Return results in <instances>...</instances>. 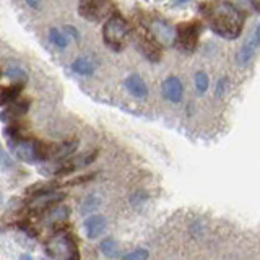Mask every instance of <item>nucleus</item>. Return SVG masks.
Here are the masks:
<instances>
[{
    "label": "nucleus",
    "mask_w": 260,
    "mask_h": 260,
    "mask_svg": "<svg viewBox=\"0 0 260 260\" xmlns=\"http://www.w3.org/2000/svg\"><path fill=\"white\" fill-rule=\"evenodd\" d=\"M202 13L210 28L226 39H236L244 26V15L233 4L224 0H215L202 5Z\"/></svg>",
    "instance_id": "nucleus-1"
},
{
    "label": "nucleus",
    "mask_w": 260,
    "mask_h": 260,
    "mask_svg": "<svg viewBox=\"0 0 260 260\" xmlns=\"http://www.w3.org/2000/svg\"><path fill=\"white\" fill-rule=\"evenodd\" d=\"M46 252L54 260H78V249L75 239L69 233H57L49 239Z\"/></svg>",
    "instance_id": "nucleus-2"
},
{
    "label": "nucleus",
    "mask_w": 260,
    "mask_h": 260,
    "mask_svg": "<svg viewBox=\"0 0 260 260\" xmlns=\"http://www.w3.org/2000/svg\"><path fill=\"white\" fill-rule=\"evenodd\" d=\"M10 148L21 161L29 162V165L47 159V145H44L43 142L32 140V138L20 137L18 140L10 143Z\"/></svg>",
    "instance_id": "nucleus-3"
},
{
    "label": "nucleus",
    "mask_w": 260,
    "mask_h": 260,
    "mask_svg": "<svg viewBox=\"0 0 260 260\" xmlns=\"http://www.w3.org/2000/svg\"><path fill=\"white\" fill-rule=\"evenodd\" d=\"M128 23L119 15H112L111 18L106 21L104 29H103V36L106 44H108L114 51H120L122 46H124V41L128 36Z\"/></svg>",
    "instance_id": "nucleus-4"
},
{
    "label": "nucleus",
    "mask_w": 260,
    "mask_h": 260,
    "mask_svg": "<svg viewBox=\"0 0 260 260\" xmlns=\"http://www.w3.org/2000/svg\"><path fill=\"white\" fill-rule=\"evenodd\" d=\"M200 23L199 21H185L179 24L176 29V41L184 51H193L197 47L200 36Z\"/></svg>",
    "instance_id": "nucleus-5"
},
{
    "label": "nucleus",
    "mask_w": 260,
    "mask_h": 260,
    "mask_svg": "<svg viewBox=\"0 0 260 260\" xmlns=\"http://www.w3.org/2000/svg\"><path fill=\"white\" fill-rule=\"evenodd\" d=\"M137 43L143 55L150 60H159L161 55V46L156 39L153 38L151 32L146 28H138L137 29Z\"/></svg>",
    "instance_id": "nucleus-6"
},
{
    "label": "nucleus",
    "mask_w": 260,
    "mask_h": 260,
    "mask_svg": "<svg viewBox=\"0 0 260 260\" xmlns=\"http://www.w3.org/2000/svg\"><path fill=\"white\" fill-rule=\"evenodd\" d=\"M80 13L88 20H101L111 13V0H81Z\"/></svg>",
    "instance_id": "nucleus-7"
},
{
    "label": "nucleus",
    "mask_w": 260,
    "mask_h": 260,
    "mask_svg": "<svg viewBox=\"0 0 260 260\" xmlns=\"http://www.w3.org/2000/svg\"><path fill=\"white\" fill-rule=\"evenodd\" d=\"M63 199V193H59L55 190H46V192H39L35 195V199L31 202V210L35 211H44L47 210L49 207L52 205V203H57Z\"/></svg>",
    "instance_id": "nucleus-8"
},
{
    "label": "nucleus",
    "mask_w": 260,
    "mask_h": 260,
    "mask_svg": "<svg viewBox=\"0 0 260 260\" xmlns=\"http://www.w3.org/2000/svg\"><path fill=\"white\" fill-rule=\"evenodd\" d=\"M150 32L159 44H171V43H174V39H176V31L171 28L168 23L161 20H154L151 23Z\"/></svg>",
    "instance_id": "nucleus-9"
},
{
    "label": "nucleus",
    "mask_w": 260,
    "mask_h": 260,
    "mask_svg": "<svg viewBox=\"0 0 260 260\" xmlns=\"http://www.w3.org/2000/svg\"><path fill=\"white\" fill-rule=\"evenodd\" d=\"M106 226H108V221L106 218L101 215H91L85 219V233L86 238L89 239H96L106 231Z\"/></svg>",
    "instance_id": "nucleus-10"
},
{
    "label": "nucleus",
    "mask_w": 260,
    "mask_h": 260,
    "mask_svg": "<svg viewBox=\"0 0 260 260\" xmlns=\"http://www.w3.org/2000/svg\"><path fill=\"white\" fill-rule=\"evenodd\" d=\"M29 108V101L28 100H23V101H13L8 104V108L0 114V119L4 122H8V124H12L16 119H20L23 114H26Z\"/></svg>",
    "instance_id": "nucleus-11"
},
{
    "label": "nucleus",
    "mask_w": 260,
    "mask_h": 260,
    "mask_svg": "<svg viewBox=\"0 0 260 260\" xmlns=\"http://www.w3.org/2000/svg\"><path fill=\"white\" fill-rule=\"evenodd\" d=\"M182 83L179 81V78L176 77H169L165 80L162 83V94H165L166 100H169L171 103H179L182 100Z\"/></svg>",
    "instance_id": "nucleus-12"
},
{
    "label": "nucleus",
    "mask_w": 260,
    "mask_h": 260,
    "mask_svg": "<svg viewBox=\"0 0 260 260\" xmlns=\"http://www.w3.org/2000/svg\"><path fill=\"white\" fill-rule=\"evenodd\" d=\"M258 46H260V24L257 26V29H255L254 35L250 36V39L247 41L246 44L242 46V49L239 51V55H238V60H239L241 63H246L247 60H250V59H252V55H254L255 51L258 49Z\"/></svg>",
    "instance_id": "nucleus-13"
},
{
    "label": "nucleus",
    "mask_w": 260,
    "mask_h": 260,
    "mask_svg": "<svg viewBox=\"0 0 260 260\" xmlns=\"http://www.w3.org/2000/svg\"><path fill=\"white\" fill-rule=\"evenodd\" d=\"M125 88L128 89V93L134 94L135 98H145L148 94V88H146L142 77H138V75H130L125 80Z\"/></svg>",
    "instance_id": "nucleus-14"
},
{
    "label": "nucleus",
    "mask_w": 260,
    "mask_h": 260,
    "mask_svg": "<svg viewBox=\"0 0 260 260\" xmlns=\"http://www.w3.org/2000/svg\"><path fill=\"white\" fill-rule=\"evenodd\" d=\"M21 89H23L21 83H15L12 86H0V108L13 103L20 96Z\"/></svg>",
    "instance_id": "nucleus-15"
},
{
    "label": "nucleus",
    "mask_w": 260,
    "mask_h": 260,
    "mask_svg": "<svg viewBox=\"0 0 260 260\" xmlns=\"http://www.w3.org/2000/svg\"><path fill=\"white\" fill-rule=\"evenodd\" d=\"M100 207H101V197H100V195L89 193L85 197L83 203H81L80 211H81V215H89V213H93V211H96Z\"/></svg>",
    "instance_id": "nucleus-16"
},
{
    "label": "nucleus",
    "mask_w": 260,
    "mask_h": 260,
    "mask_svg": "<svg viewBox=\"0 0 260 260\" xmlns=\"http://www.w3.org/2000/svg\"><path fill=\"white\" fill-rule=\"evenodd\" d=\"M72 69H73V72L80 73V75H91V73L94 72V65L91 60L86 59V57H80V59H77L75 62H73Z\"/></svg>",
    "instance_id": "nucleus-17"
},
{
    "label": "nucleus",
    "mask_w": 260,
    "mask_h": 260,
    "mask_svg": "<svg viewBox=\"0 0 260 260\" xmlns=\"http://www.w3.org/2000/svg\"><path fill=\"white\" fill-rule=\"evenodd\" d=\"M100 249L106 257H117L119 255V247L117 242L112 239H106L100 244Z\"/></svg>",
    "instance_id": "nucleus-18"
},
{
    "label": "nucleus",
    "mask_w": 260,
    "mask_h": 260,
    "mask_svg": "<svg viewBox=\"0 0 260 260\" xmlns=\"http://www.w3.org/2000/svg\"><path fill=\"white\" fill-rule=\"evenodd\" d=\"M67 216H69V210L62 205V207H57V208L49 211V216H47L46 221L51 223V224L52 223H59V221H62V219H65Z\"/></svg>",
    "instance_id": "nucleus-19"
},
{
    "label": "nucleus",
    "mask_w": 260,
    "mask_h": 260,
    "mask_svg": "<svg viewBox=\"0 0 260 260\" xmlns=\"http://www.w3.org/2000/svg\"><path fill=\"white\" fill-rule=\"evenodd\" d=\"M49 39H51L57 47H65L69 43L67 38H65V35H62V32L59 29H55V28H52L51 31H49Z\"/></svg>",
    "instance_id": "nucleus-20"
},
{
    "label": "nucleus",
    "mask_w": 260,
    "mask_h": 260,
    "mask_svg": "<svg viewBox=\"0 0 260 260\" xmlns=\"http://www.w3.org/2000/svg\"><path fill=\"white\" fill-rule=\"evenodd\" d=\"M195 86L200 93H205L207 88H208V75L203 72H199L197 75H195Z\"/></svg>",
    "instance_id": "nucleus-21"
},
{
    "label": "nucleus",
    "mask_w": 260,
    "mask_h": 260,
    "mask_svg": "<svg viewBox=\"0 0 260 260\" xmlns=\"http://www.w3.org/2000/svg\"><path fill=\"white\" fill-rule=\"evenodd\" d=\"M148 258V250L145 249H137L134 252H130V254L124 255V260H146Z\"/></svg>",
    "instance_id": "nucleus-22"
},
{
    "label": "nucleus",
    "mask_w": 260,
    "mask_h": 260,
    "mask_svg": "<svg viewBox=\"0 0 260 260\" xmlns=\"http://www.w3.org/2000/svg\"><path fill=\"white\" fill-rule=\"evenodd\" d=\"M7 77L12 78V80H16L18 83H21V80L26 78V75H24V72L21 69H8L7 70Z\"/></svg>",
    "instance_id": "nucleus-23"
},
{
    "label": "nucleus",
    "mask_w": 260,
    "mask_h": 260,
    "mask_svg": "<svg viewBox=\"0 0 260 260\" xmlns=\"http://www.w3.org/2000/svg\"><path fill=\"white\" fill-rule=\"evenodd\" d=\"M0 166H4V168H12L13 166L12 159L8 158V154L2 150V146H0Z\"/></svg>",
    "instance_id": "nucleus-24"
},
{
    "label": "nucleus",
    "mask_w": 260,
    "mask_h": 260,
    "mask_svg": "<svg viewBox=\"0 0 260 260\" xmlns=\"http://www.w3.org/2000/svg\"><path fill=\"white\" fill-rule=\"evenodd\" d=\"M65 32H67V35H70V36H73L75 39H78V31H77L75 28H72V26H65Z\"/></svg>",
    "instance_id": "nucleus-25"
},
{
    "label": "nucleus",
    "mask_w": 260,
    "mask_h": 260,
    "mask_svg": "<svg viewBox=\"0 0 260 260\" xmlns=\"http://www.w3.org/2000/svg\"><path fill=\"white\" fill-rule=\"evenodd\" d=\"M250 4H252V7H254L255 10L260 13V0H250Z\"/></svg>",
    "instance_id": "nucleus-26"
},
{
    "label": "nucleus",
    "mask_w": 260,
    "mask_h": 260,
    "mask_svg": "<svg viewBox=\"0 0 260 260\" xmlns=\"http://www.w3.org/2000/svg\"><path fill=\"white\" fill-rule=\"evenodd\" d=\"M26 2H28L29 7H32V8H38V7H39V0H26Z\"/></svg>",
    "instance_id": "nucleus-27"
},
{
    "label": "nucleus",
    "mask_w": 260,
    "mask_h": 260,
    "mask_svg": "<svg viewBox=\"0 0 260 260\" xmlns=\"http://www.w3.org/2000/svg\"><path fill=\"white\" fill-rule=\"evenodd\" d=\"M21 260H31V258L28 255H21Z\"/></svg>",
    "instance_id": "nucleus-28"
},
{
    "label": "nucleus",
    "mask_w": 260,
    "mask_h": 260,
    "mask_svg": "<svg viewBox=\"0 0 260 260\" xmlns=\"http://www.w3.org/2000/svg\"><path fill=\"white\" fill-rule=\"evenodd\" d=\"M2 200H4V197H2V192H0V203H2Z\"/></svg>",
    "instance_id": "nucleus-29"
},
{
    "label": "nucleus",
    "mask_w": 260,
    "mask_h": 260,
    "mask_svg": "<svg viewBox=\"0 0 260 260\" xmlns=\"http://www.w3.org/2000/svg\"><path fill=\"white\" fill-rule=\"evenodd\" d=\"M179 2H187V0H179Z\"/></svg>",
    "instance_id": "nucleus-30"
}]
</instances>
